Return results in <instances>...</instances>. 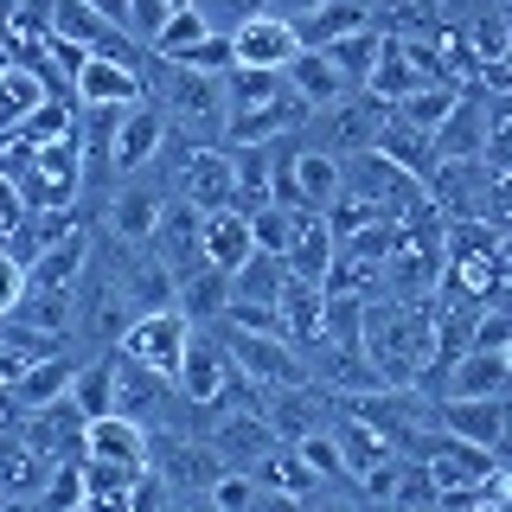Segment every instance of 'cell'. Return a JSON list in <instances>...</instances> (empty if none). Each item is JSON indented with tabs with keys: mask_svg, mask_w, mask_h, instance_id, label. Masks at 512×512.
Masks as SVG:
<instances>
[{
	"mask_svg": "<svg viewBox=\"0 0 512 512\" xmlns=\"http://www.w3.org/2000/svg\"><path fill=\"white\" fill-rule=\"evenodd\" d=\"M365 352L378 359V372L391 384H423L436 378V295L404 301V295H378L365 301Z\"/></svg>",
	"mask_w": 512,
	"mask_h": 512,
	"instance_id": "obj_1",
	"label": "cell"
},
{
	"mask_svg": "<svg viewBox=\"0 0 512 512\" xmlns=\"http://www.w3.org/2000/svg\"><path fill=\"white\" fill-rule=\"evenodd\" d=\"M160 103H167L173 128H186L192 141H218L231 128V71H192V64H173L167 84H160Z\"/></svg>",
	"mask_w": 512,
	"mask_h": 512,
	"instance_id": "obj_2",
	"label": "cell"
},
{
	"mask_svg": "<svg viewBox=\"0 0 512 512\" xmlns=\"http://www.w3.org/2000/svg\"><path fill=\"white\" fill-rule=\"evenodd\" d=\"M173 148H180V141H173ZM160 180L180 192V199H192L199 212H224V205H237V160H231V148H205V141H192V148H180V160L160 167Z\"/></svg>",
	"mask_w": 512,
	"mask_h": 512,
	"instance_id": "obj_3",
	"label": "cell"
},
{
	"mask_svg": "<svg viewBox=\"0 0 512 512\" xmlns=\"http://www.w3.org/2000/svg\"><path fill=\"white\" fill-rule=\"evenodd\" d=\"M192 314L173 301V308H148V314H135L128 320V333H122V352L128 359H141V365H154V372H167V378H180V365H186V346H192Z\"/></svg>",
	"mask_w": 512,
	"mask_h": 512,
	"instance_id": "obj_4",
	"label": "cell"
},
{
	"mask_svg": "<svg viewBox=\"0 0 512 512\" xmlns=\"http://www.w3.org/2000/svg\"><path fill=\"white\" fill-rule=\"evenodd\" d=\"M384 122H391V103H384V96H372V90H352L346 103H333V109H314V116H308L314 141H320V148H333V154L378 148Z\"/></svg>",
	"mask_w": 512,
	"mask_h": 512,
	"instance_id": "obj_5",
	"label": "cell"
},
{
	"mask_svg": "<svg viewBox=\"0 0 512 512\" xmlns=\"http://www.w3.org/2000/svg\"><path fill=\"white\" fill-rule=\"evenodd\" d=\"M346 192L352 199H365V205H384L391 218H404L416 199H423V180H416L410 167H397L391 154H378V148H359V154H346Z\"/></svg>",
	"mask_w": 512,
	"mask_h": 512,
	"instance_id": "obj_6",
	"label": "cell"
},
{
	"mask_svg": "<svg viewBox=\"0 0 512 512\" xmlns=\"http://www.w3.org/2000/svg\"><path fill=\"white\" fill-rule=\"evenodd\" d=\"M224 346H231L237 372L256 378L263 391H276V384H295L308 378V359H301V346L288 340V333H244V327H224Z\"/></svg>",
	"mask_w": 512,
	"mask_h": 512,
	"instance_id": "obj_7",
	"label": "cell"
},
{
	"mask_svg": "<svg viewBox=\"0 0 512 512\" xmlns=\"http://www.w3.org/2000/svg\"><path fill=\"white\" fill-rule=\"evenodd\" d=\"M231 372H237L231 346H224L218 333H192L186 365H180V378H173V391H180L192 410H205V416H212V410L224 404V391H231Z\"/></svg>",
	"mask_w": 512,
	"mask_h": 512,
	"instance_id": "obj_8",
	"label": "cell"
},
{
	"mask_svg": "<svg viewBox=\"0 0 512 512\" xmlns=\"http://www.w3.org/2000/svg\"><path fill=\"white\" fill-rule=\"evenodd\" d=\"M148 250L173 269V276L199 269V263H205V212H199L192 199H180V192H167V205H160V224H154Z\"/></svg>",
	"mask_w": 512,
	"mask_h": 512,
	"instance_id": "obj_9",
	"label": "cell"
},
{
	"mask_svg": "<svg viewBox=\"0 0 512 512\" xmlns=\"http://www.w3.org/2000/svg\"><path fill=\"white\" fill-rule=\"evenodd\" d=\"M436 429L461 442H480L500 455L506 448V429H512V397H442L436 404Z\"/></svg>",
	"mask_w": 512,
	"mask_h": 512,
	"instance_id": "obj_10",
	"label": "cell"
},
{
	"mask_svg": "<svg viewBox=\"0 0 512 512\" xmlns=\"http://www.w3.org/2000/svg\"><path fill=\"white\" fill-rule=\"evenodd\" d=\"M167 135H173V116H167V103H154V96H141V103H128L122 109V128H116V173H148V160L167 148Z\"/></svg>",
	"mask_w": 512,
	"mask_h": 512,
	"instance_id": "obj_11",
	"label": "cell"
},
{
	"mask_svg": "<svg viewBox=\"0 0 512 512\" xmlns=\"http://www.w3.org/2000/svg\"><path fill=\"white\" fill-rule=\"evenodd\" d=\"M160 205H167V180L128 173V180L116 186V199H109V231H116L122 244H148L154 224H160Z\"/></svg>",
	"mask_w": 512,
	"mask_h": 512,
	"instance_id": "obj_12",
	"label": "cell"
},
{
	"mask_svg": "<svg viewBox=\"0 0 512 512\" xmlns=\"http://www.w3.org/2000/svg\"><path fill=\"white\" fill-rule=\"evenodd\" d=\"M84 455L122 461V468H148L154 461V429L141 423V416H128V410H109V416H96L84 429Z\"/></svg>",
	"mask_w": 512,
	"mask_h": 512,
	"instance_id": "obj_13",
	"label": "cell"
},
{
	"mask_svg": "<svg viewBox=\"0 0 512 512\" xmlns=\"http://www.w3.org/2000/svg\"><path fill=\"white\" fill-rule=\"evenodd\" d=\"M212 448L231 461V468H256L263 455H276V448H282V436H276V423H269L263 410H218Z\"/></svg>",
	"mask_w": 512,
	"mask_h": 512,
	"instance_id": "obj_14",
	"label": "cell"
},
{
	"mask_svg": "<svg viewBox=\"0 0 512 512\" xmlns=\"http://www.w3.org/2000/svg\"><path fill=\"white\" fill-rule=\"evenodd\" d=\"M71 96L84 109H96V103H141V96H148V71L109 58V52H90L84 71H77V84H71Z\"/></svg>",
	"mask_w": 512,
	"mask_h": 512,
	"instance_id": "obj_15",
	"label": "cell"
},
{
	"mask_svg": "<svg viewBox=\"0 0 512 512\" xmlns=\"http://www.w3.org/2000/svg\"><path fill=\"white\" fill-rule=\"evenodd\" d=\"M231 45H237V64H256V71H282V64L301 52V26L263 7L256 20H244V26L231 32Z\"/></svg>",
	"mask_w": 512,
	"mask_h": 512,
	"instance_id": "obj_16",
	"label": "cell"
},
{
	"mask_svg": "<svg viewBox=\"0 0 512 512\" xmlns=\"http://www.w3.org/2000/svg\"><path fill=\"white\" fill-rule=\"evenodd\" d=\"M45 480H52V455L26 429H0V493L7 500H39Z\"/></svg>",
	"mask_w": 512,
	"mask_h": 512,
	"instance_id": "obj_17",
	"label": "cell"
},
{
	"mask_svg": "<svg viewBox=\"0 0 512 512\" xmlns=\"http://www.w3.org/2000/svg\"><path fill=\"white\" fill-rule=\"evenodd\" d=\"M52 90H58V77L45 71V64H20V58H7V71H0V141L20 135V128L32 122V109H39Z\"/></svg>",
	"mask_w": 512,
	"mask_h": 512,
	"instance_id": "obj_18",
	"label": "cell"
},
{
	"mask_svg": "<svg viewBox=\"0 0 512 512\" xmlns=\"http://www.w3.org/2000/svg\"><path fill=\"white\" fill-rule=\"evenodd\" d=\"M282 77H288V90H295L308 109H333V103H346V96H352V84L340 77V64L320 52V45H301V52L282 64Z\"/></svg>",
	"mask_w": 512,
	"mask_h": 512,
	"instance_id": "obj_19",
	"label": "cell"
},
{
	"mask_svg": "<svg viewBox=\"0 0 512 512\" xmlns=\"http://www.w3.org/2000/svg\"><path fill=\"white\" fill-rule=\"evenodd\" d=\"M448 397H512V352L468 346L448 365Z\"/></svg>",
	"mask_w": 512,
	"mask_h": 512,
	"instance_id": "obj_20",
	"label": "cell"
},
{
	"mask_svg": "<svg viewBox=\"0 0 512 512\" xmlns=\"http://www.w3.org/2000/svg\"><path fill=\"white\" fill-rule=\"evenodd\" d=\"M276 308H282V333H288L295 346H320V340H327L333 295H327L320 282H295V276H288V288H282Z\"/></svg>",
	"mask_w": 512,
	"mask_h": 512,
	"instance_id": "obj_21",
	"label": "cell"
},
{
	"mask_svg": "<svg viewBox=\"0 0 512 512\" xmlns=\"http://www.w3.org/2000/svg\"><path fill=\"white\" fill-rule=\"evenodd\" d=\"M333 256H340L333 224H327V218H301V231H295V244L282 250V263H288V276H295V282H320V288H327Z\"/></svg>",
	"mask_w": 512,
	"mask_h": 512,
	"instance_id": "obj_22",
	"label": "cell"
},
{
	"mask_svg": "<svg viewBox=\"0 0 512 512\" xmlns=\"http://www.w3.org/2000/svg\"><path fill=\"white\" fill-rule=\"evenodd\" d=\"M487 135H493L487 103L461 96V103H455V116H448V122L436 128V154H442V160H487Z\"/></svg>",
	"mask_w": 512,
	"mask_h": 512,
	"instance_id": "obj_23",
	"label": "cell"
},
{
	"mask_svg": "<svg viewBox=\"0 0 512 512\" xmlns=\"http://www.w3.org/2000/svg\"><path fill=\"white\" fill-rule=\"evenodd\" d=\"M250 250H256V231H250V212H244V205L205 212V263L237 269V263H250Z\"/></svg>",
	"mask_w": 512,
	"mask_h": 512,
	"instance_id": "obj_24",
	"label": "cell"
},
{
	"mask_svg": "<svg viewBox=\"0 0 512 512\" xmlns=\"http://www.w3.org/2000/svg\"><path fill=\"white\" fill-rule=\"evenodd\" d=\"M180 308L192 320H205V327H218L224 308H231V269H218V263L186 269V276H180Z\"/></svg>",
	"mask_w": 512,
	"mask_h": 512,
	"instance_id": "obj_25",
	"label": "cell"
},
{
	"mask_svg": "<svg viewBox=\"0 0 512 512\" xmlns=\"http://www.w3.org/2000/svg\"><path fill=\"white\" fill-rule=\"evenodd\" d=\"M423 84V71H416V58H410V39H397V32H384V45H378V64H372V96H384V103H404V96Z\"/></svg>",
	"mask_w": 512,
	"mask_h": 512,
	"instance_id": "obj_26",
	"label": "cell"
},
{
	"mask_svg": "<svg viewBox=\"0 0 512 512\" xmlns=\"http://www.w3.org/2000/svg\"><path fill=\"white\" fill-rule=\"evenodd\" d=\"M90 276V231H71L58 244H45L32 256V282H52V288H77Z\"/></svg>",
	"mask_w": 512,
	"mask_h": 512,
	"instance_id": "obj_27",
	"label": "cell"
},
{
	"mask_svg": "<svg viewBox=\"0 0 512 512\" xmlns=\"http://www.w3.org/2000/svg\"><path fill=\"white\" fill-rule=\"evenodd\" d=\"M71 378H77V359H64V352H39V359L20 372V384H13V397H20V410H39V404H52V397L71 391Z\"/></svg>",
	"mask_w": 512,
	"mask_h": 512,
	"instance_id": "obj_28",
	"label": "cell"
},
{
	"mask_svg": "<svg viewBox=\"0 0 512 512\" xmlns=\"http://www.w3.org/2000/svg\"><path fill=\"white\" fill-rule=\"evenodd\" d=\"M378 45H384V26L372 20V26H359V32H340V39H327L320 52L340 64V77H346L352 90H365V84H372V64H378Z\"/></svg>",
	"mask_w": 512,
	"mask_h": 512,
	"instance_id": "obj_29",
	"label": "cell"
},
{
	"mask_svg": "<svg viewBox=\"0 0 512 512\" xmlns=\"http://www.w3.org/2000/svg\"><path fill=\"white\" fill-rule=\"evenodd\" d=\"M288 288V263L276 250H250V263L231 269V301H282Z\"/></svg>",
	"mask_w": 512,
	"mask_h": 512,
	"instance_id": "obj_30",
	"label": "cell"
},
{
	"mask_svg": "<svg viewBox=\"0 0 512 512\" xmlns=\"http://www.w3.org/2000/svg\"><path fill=\"white\" fill-rule=\"evenodd\" d=\"M455 103H461V84H416L404 103H391V116L410 122V128H423V135H436V128L455 116Z\"/></svg>",
	"mask_w": 512,
	"mask_h": 512,
	"instance_id": "obj_31",
	"label": "cell"
},
{
	"mask_svg": "<svg viewBox=\"0 0 512 512\" xmlns=\"http://www.w3.org/2000/svg\"><path fill=\"white\" fill-rule=\"evenodd\" d=\"M116 378H122V365H116V359H84V365H77L71 397H77V410H84L90 423L116 410Z\"/></svg>",
	"mask_w": 512,
	"mask_h": 512,
	"instance_id": "obj_32",
	"label": "cell"
},
{
	"mask_svg": "<svg viewBox=\"0 0 512 512\" xmlns=\"http://www.w3.org/2000/svg\"><path fill=\"white\" fill-rule=\"evenodd\" d=\"M372 20H378L372 0H327L314 20H301V45H327V39H340V32H359V26H372Z\"/></svg>",
	"mask_w": 512,
	"mask_h": 512,
	"instance_id": "obj_33",
	"label": "cell"
},
{
	"mask_svg": "<svg viewBox=\"0 0 512 512\" xmlns=\"http://www.w3.org/2000/svg\"><path fill=\"white\" fill-rule=\"evenodd\" d=\"M327 295H346V301H378L384 295V263H365V256L340 250L327 269Z\"/></svg>",
	"mask_w": 512,
	"mask_h": 512,
	"instance_id": "obj_34",
	"label": "cell"
},
{
	"mask_svg": "<svg viewBox=\"0 0 512 512\" xmlns=\"http://www.w3.org/2000/svg\"><path fill=\"white\" fill-rule=\"evenodd\" d=\"M205 32H212V26H205V13H199V7H173L167 20H160V32H154V58H180L186 45H199V39H205Z\"/></svg>",
	"mask_w": 512,
	"mask_h": 512,
	"instance_id": "obj_35",
	"label": "cell"
},
{
	"mask_svg": "<svg viewBox=\"0 0 512 512\" xmlns=\"http://www.w3.org/2000/svg\"><path fill=\"white\" fill-rule=\"evenodd\" d=\"M250 231H256V250H288V244H295V231H301V218L295 212H288V205H276V199H269V205H256V212H250Z\"/></svg>",
	"mask_w": 512,
	"mask_h": 512,
	"instance_id": "obj_36",
	"label": "cell"
},
{
	"mask_svg": "<svg viewBox=\"0 0 512 512\" xmlns=\"http://www.w3.org/2000/svg\"><path fill=\"white\" fill-rule=\"evenodd\" d=\"M39 506H90V480H84V455L52 461V480H45Z\"/></svg>",
	"mask_w": 512,
	"mask_h": 512,
	"instance_id": "obj_37",
	"label": "cell"
},
{
	"mask_svg": "<svg viewBox=\"0 0 512 512\" xmlns=\"http://www.w3.org/2000/svg\"><path fill=\"white\" fill-rule=\"evenodd\" d=\"M103 13L90 7V0H52V32H64V39H77V45H96L103 39Z\"/></svg>",
	"mask_w": 512,
	"mask_h": 512,
	"instance_id": "obj_38",
	"label": "cell"
},
{
	"mask_svg": "<svg viewBox=\"0 0 512 512\" xmlns=\"http://www.w3.org/2000/svg\"><path fill=\"white\" fill-rule=\"evenodd\" d=\"M167 64H192V71H237V45H231V32H205L199 45H186V52L167 58Z\"/></svg>",
	"mask_w": 512,
	"mask_h": 512,
	"instance_id": "obj_39",
	"label": "cell"
},
{
	"mask_svg": "<svg viewBox=\"0 0 512 512\" xmlns=\"http://www.w3.org/2000/svg\"><path fill=\"white\" fill-rule=\"evenodd\" d=\"M192 7L205 13V26H212V32H237L244 20L263 13V0H192Z\"/></svg>",
	"mask_w": 512,
	"mask_h": 512,
	"instance_id": "obj_40",
	"label": "cell"
},
{
	"mask_svg": "<svg viewBox=\"0 0 512 512\" xmlns=\"http://www.w3.org/2000/svg\"><path fill=\"white\" fill-rule=\"evenodd\" d=\"M26 282H32V263H26V256H13L7 244H0V314H13V308H20Z\"/></svg>",
	"mask_w": 512,
	"mask_h": 512,
	"instance_id": "obj_41",
	"label": "cell"
},
{
	"mask_svg": "<svg viewBox=\"0 0 512 512\" xmlns=\"http://www.w3.org/2000/svg\"><path fill=\"white\" fill-rule=\"evenodd\" d=\"M487 218L500 224V231H512V173H493V186H487Z\"/></svg>",
	"mask_w": 512,
	"mask_h": 512,
	"instance_id": "obj_42",
	"label": "cell"
},
{
	"mask_svg": "<svg viewBox=\"0 0 512 512\" xmlns=\"http://www.w3.org/2000/svg\"><path fill=\"white\" fill-rule=\"evenodd\" d=\"M263 7H269V13H282V20H295V26H301V20H314V13L327 7V0H263Z\"/></svg>",
	"mask_w": 512,
	"mask_h": 512,
	"instance_id": "obj_43",
	"label": "cell"
},
{
	"mask_svg": "<svg viewBox=\"0 0 512 512\" xmlns=\"http://www.w3.org/2000/svg\"><path fill=\"white\" fill-rule=\"evenodd\" d=\"M500 276H506V282H512V231H506V237H500Z\"/></svg>",
	"mask_w": 512,
	"mask_h": 512,
	"instance_id": "obj_44",
	"label": "cell"
},
{
	"mask_svg": "<svg viewBox=\"0 0 512 512\" xmlns=\"http://www.w3.org/2000/svg\"><path fill=\"white\" fill-rule=\"evenodd\" d=\"M500 20H506V32H512V0H506V7H500Z\"/></svg>",
	"mask_w": 512,
	"mask_h": 512,
	"instance_id": "obj_45",
	"label": "cell"
},
{
	"mask_svg": "<svg viewBox=\"0 0 512 512\" xmlns=\"http://www.w3.org/2000/svg\"><path fill=\"white\" fill-rule=\"evenodd\" d=\"M0 71H7V58H0Z\"/></svg>",
	"mask_w": 512,
	"mask_h": 512,
	"instance_id": "obj_46",
	"label": "cell"
},
{
	"mask_svg": "<svg viewBox=\"0 0 512 512\" xmlns=\"http://www.w3.org/2000/svg\"><path fill=\"white\" fill-rule=\"evenodd\" d=\"M0 500H7V493H0Z\"/></svg>",
	"mask_w": 512,
	"mask_h": 512,
	"instance_id": "obj_47",
	"label": "cell"
}]
</instances>
